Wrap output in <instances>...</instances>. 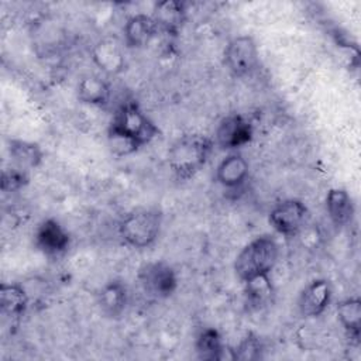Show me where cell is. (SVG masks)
Instances as JSON below:
<instances>
[{"label": "cell", "mask_w": 361, "mask_h": 361, "mask_svg": "<svg viewBox=\"0 0 361 361\" xmlns=\"http://www.w3.org/2000/svg\"><path fill=\"white\" fill-rule=\"evenodd\" d=\"M195 351L197 358L203 361L234 360L233 347L224 344L220 333L213 327L203 329L197 334L195 341Z\"/></svg>", "instance_id": "obj_14"}, {"label": "cell", "mask_w": 361, "mask_h": 361, "mask_svg": "<svg viewBox=\"0 0 361 361\" xmlns=\"http://www.w3.org/2000/svg\"><path fill=\"white\" fill-rule=\"evenodd\" d=\"M337 319L347 336L355 343H360L361 336V300L360 298H347L337 303Z\"/></svg>", "instance_id": "obj_21"}, {"label": "cell", "mask_w": 361, "mask_h": 361, "mask_svg": "<svg viewBox=\"0 0 361 361\" xmlns=\"http://www.w3.org/2000/svg\"><path fill=\"white\" fill-rule=\"evenodd\" d=\"M250 166L241 154H228L216 168V180L230 190L240 189L248 178Z\"/></svg>", "instance_id": "obj_13"}, {"label": "cell", "mask_w": 361, "mask_h": 361, "mask_svg": "<svg viewBox=\"0 0 361 361\" xmlns=\"http://www.w3.org/2000/svg\"><path fill=\"white\" fill-rule=\"evenodd\" d=\"M333 296V288L324 278H317L309 282L300 292L298 309L303 317H317L329 307Z\"/></svg>", "instance_id": "obj_11"}, {"label": "cell", "mask_w": 361, "mask_h": 361, "mask_svg": "<svg viewBox=\"0 0 361 361\" xmlns=\"http://www.w3.org/2000/svg\"><path fill=\"white\" fill-rule=\"evenodd\" d=\"M252 137L251 121L240 113H233L220 120L214 133V144L223 151H233L251 142Z\"/></svg>", "instance_id": "obj_8"}, {"label": "cell", "mask_w": 361, "mask_h": 361, "mask_svg": "<svg viewBox=\"0 0 361 361\" xmlns=\"http://www.w3.org/2000/svg\"><path fill=\"white\" fill-rule=\"evenodd\" d=\"M326 212L330 221L336 227H344L350 224L355 214V206L353 197L345 189L333 188L326 195Z\"/></svg>", "instance_id": "obj_18"}, {"label": "cell", "mask_w": 361, "mask_h": 361, "mask_svg": "<svg viewBox=\"0 0 361 361\" xmlns=\"http://www.w3.org/2000/svg\"><path fill=\"white\" fill-rule=\"evenodd\" d=\"M233 353H234V360H238V361L259 360L262 358L264 344L259 336H257L252 331H248L241 338V341L235 347H233Z\"/></svg>", "instance_id": "obj_23"}, {"label": "cell", "mask_w": 361, "mask_h": 361, "mask_svg": "<svg viewBox=\"0 0 361 361\" xmlns=\"http://www.w3.org/2000/svg\"><path fill=\"white\" fill-rule=\"evenodd\" d=\"M214 141L202 134L179 137L168 151V165L180 180L193 178L207 164Z\"/></svg>", "instance_id": "obj_2"}, {"label": "cell", "mask_w": 361, "mask_h": 361, "mask_svg": "<svg viewBox=\"0 0 361 361\" xmlns=\"http://www.w3.org/2000/svg\"><path fill=\"white\" fill-rule=\"evenodd\" d=\"M124 42L114 35H107L94 42L90 49L93 63L107 76H117L126 68Z\"/></svg>", "instance_id": "obj_9"}, {"label": "cell", "mask_w": 361, "mask_h": 361, "mask_svg": "<svg viewBox=\"0 0 361 361\" xmlns=\"http://www.w3.org/2000/svg\"><path fill=\"white\" fill-rule=\"evenodd\" d=\"M159 32L154 18L148 14L138 13L127 18L123 27V42L127 48H144Z\"/></svg>", "instance_id": "obj_12"}, {"label": "cell", "mask_w": 361, "mask_h": 361, "mask_svg": "<svg viewBox=\"0 0 361 361\" xmlns=\"http://www.w3.org/2000/svg\"><path fill=\"white\" fill-rule=\"evenodd\" d=\"M224 65L237 78L252 75L259 65V51L250 35H238L228 41L223 54Z\"/></svg>", "instance_id": "obj_5"}, {"label": "cell", "mask_w": 361, "mask_h": 361, "mask_svg": "<svg viewBox=\"0 0 361 361\" xmlns=\"http://www.w3.org/2000/svg\"><path fill=\"white\" fill-rule=\"evenodd\" d=\"M28 305L30 295L23 285L17 282L0 285V307L6 316L20 319L25 314Z\"/></svg>", "instance_id": "obj_20"}, {"label": "cell", "mask_w": 361, "mask_h": 361, "mask_svg": "<svg viewBox=\"0 0 361 361\" xmlns=\"http://www.w3.org/2000/svg\"><path fill=\"white\" fill-rule=\"evenodd\" d=\"M28 182H30L28 171H24L14 165H11L10 168H6L1 173V190L6 193L17 192L25 185H28Z\"/></svg>", "instance_id": "obj_24"}, {"label": "cell", "mask_w": 361, "mask_h": 361, "mask_svg": "<svg viewBox=\"0 0 361 361\" xmlns=\"http://www.w3.org/2000/svg\"><path fill=\"white\" fill-rule=\"evenodd\" d=\"M7 151L11 158V165L24 171L38 168L44 159V151L39 144L27 140L10 138Z\"/></svg>", "instance_id": "obj_19"}, {"label": "cell", "mask_w": 361, "mask_h": 361, "mask_svg": "<svg viewBox=\"0 0 361 361\" xmlns=\"http://www.w3.org/2000/svg\"><path fill=\"white\" fill-rule=\"evenodd\" d=\"M244 283H245V299L250 307L259 309L268 305V302L274 295V286L271 283L269 275H261Z\"/></svg>", "instance_id": "obj_22"}, {"label": "cell", "mask_w": 361, "mask_h": 361, "mask_svg": "<svg viewBox=\"0 0 361 361\" xmlns=\"http://www.w3.org/2000/svg\"><path fill=\"white\" fill-rule=\"evenodd\" d=\"M158 135V126L134 100L124 102L117 107L107 128L109 147L117 157L137 152L140 148L151 144Z\"/></svg>", "instance_id": "obj_1"}, {"label": "cell", "mask_w": 361, "mask_h": 361, "mask_svg": "<svg viewBox=\"0 0 361 361\" xmlns=\"http://www.w3.org/2000/svg\"><path fill=\"white\" fill-rule=\"evenodd\" d=\"M137 278L142 290L155 299H166L178 288L176 272L165 261H151L141 265Z\"/></svg>", "instance_id": "obj_6"}, {"label": "cell", "mask_w": 361, "mask_h": 361, "mask_svg": "<svg viewBox=\"0 0 361 361\" xmlns=\"http://www.w3.org/2000/svg\"><path fill=\"white\" fill-rule=\"evenodd\" d=\"M128 303L127 286L118 281L113 279L106 282L97 293V305L102 313L110 319L120 317Z\"/></svg>", "instance_id": "obj_16"}, {"label": "cell", "mask_w": 361, "mask_h": 361, "mask_svg": "<svg viewBox=\"0 0 361 361\" xmlns=\"http://www.w3.org/2000/svg\"><path fill=\"white\" fill-rule=\"evenodd\" d=\"M151 17L159 31L176 35L186 21V4L178 0H165L154 6Z\"/></svg>", "instance_id": "obj_15"}, {"label": "cell", "mask_w": 361, "mask_h": 361, "mask_svg": "<svg viewBox=\"0 0 361 361\" xmlns=\"http://www.w3.org/2000/svg\"><path fill=\"white\" fill-rule=\"evenodd\" d=\"M162 226V213L155 209H138L121 219L118 234L134 248H147L155 243Z\"/></svg>", "instance_id": "obj_4"}, {"label": "cell", "mask_w": 361, "mask_h": 361, "mask_svg": "<svg viewBox=\"0 0 361 361\" xmlns=\"http://www.w3.org/2000/svg\"><path fill=\"white\" fill-rule=\"evenodd\" d=\"M279 255L276 240L269 234H262L251 240L235 257L234 272L240 281L247 282L261 275H269Z\"/></svg>", "instance_id": "obj_3"}, {"label": "cell", "mask_w": 361, "mask_h": 361, "mask_svg": "<svg viewBox=\"0 0 361 361\" xmlns=\"http://www.w3.org/2000/svg\"><path fill=\"white\" fill-rule=\"evenodd\" d=\"M78 100L83 104L104 107L110 103L111 87L106 79L99 75H85L78 82L76 87Z\"/></svg>", "instance_id": "obj_17"}, {"label": "cell", "mask_w": 361, "mask_h": 361, "mask_svg": "<svg viewBox=\"0 0 361 361\" xmlns=\"http://www.w3.org/2000/svg\"><path fill=\"white\" fill-rule=\"evenodd\" d=\"M34 244L44 255L59 257L68 251L71 235L58 220L45 219L34 231Z\"/></svg>", "instance_id": "obj_10"}, {"label": "cell", "mask_w": 361, "mask_h": 361, "mask_svg": "<svg viewBox=\"0 0 361 361\" xmlns=\"http://www.w3.org/2000/svg\"><path fill=\"white\" fill-rule=\"evenodd\" d=\"M309 217L310 212L302 200L286 199L271 209L268 221L276 233L286 237H295L307 226Z\"/></svg>", "instance_id": "obj_7"}]
</instances>
